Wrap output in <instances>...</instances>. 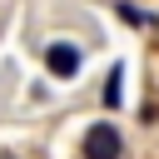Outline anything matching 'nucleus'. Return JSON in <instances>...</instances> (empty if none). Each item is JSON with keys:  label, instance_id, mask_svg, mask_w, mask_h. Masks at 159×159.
Segmentation results:
<instances>
[{"label": "nucleus", "instance_id": "3", "mask_svg": "<svg viewBox=\"0 0 159 159\" xmlns=\"http://www.w3.org/2000/svg\"><path fill=\"white\" fill-rule=\"evenodd\" d=\"M119 94H124V70L114 65V70H109V80H104V104L114 109V104H119Z\"/></svg>", "mask_w": 159, "mask_h": 159}, {"label": "nucleus", "instance_id": "1", "mask_svg": "<svg viewBox=\"0 0 159 159\" xmlns=\"http://www.w3.org/2000/svg\"><path fill=\"white\" fill-rule=\"evenodd\" d=\"M80 154H84V159H119V154H124V139H119V129H114L109 119H99V124L84 129Z\"/></svg>", "mask_w": 159, "mask_h": 159}, {"label": "nucleus", "instance_id": "2", "mask_svg": "<svg viewBox=\"0 0 159 159\" xmlns=\"http://www.w3.org/2000/svg\"><path fill=\"white\" fill-rule=\"evenodd\" d=\"M80 60H84V55H80L70 40H55V45L45 50V70H50L55 80H70V75H80Z\"/></svg>", "mask_w": 159, "mask_h": 159}, {"label": "nucleus", "instance_id": "4", "mask_svg": "<svg viewBox=\"0 0 159 159\" xmlns=\"http://www.w3.org/2000/svg\"><path fill=\"white\" fill-rule=\"evenodd\" d=\"M0 159H10V154H0Z\"/></svg>", "mask_w": 159, "mask_h": 159}]
</instances>
